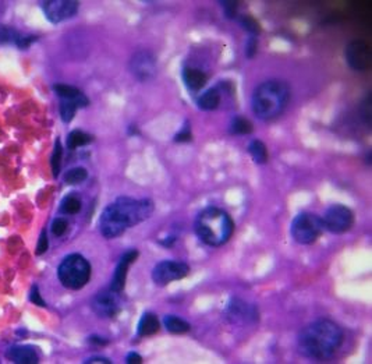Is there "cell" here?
Returning <instances> with one entry per match:
<instances>
[{
    "label": "cell",
    "instance_id": "6da1fadb",
    "mask_svg": "<svg viewBox=\"0 0 372 364\" xmlns=\"http://www.w3.org/2000/svg\"><path fill=\"white\" fill-rule=\"evenodd\" d=\"M153 212L151 200H134L120 197L109 204L102 212L99 229L106 239H114L126 232L129 228L148 219Z\"/></svg>",
    "mask_w": 372,
    "mask_h": 364
},
{
    "label": "cell",
    "instance_id": "7a4b0ae2",
    "mask_svg": "<svg viewBox=\"0 0 372 364\" xmlns=\"http://www.w3.org/2000/svg\"><path fill=\"white\" fill-rule=\"evenodd\" d=\"M342 342V328L331 320L322 318L302 329L298 336V349L310 359L326 360L339 350Z\"/></svg>",
    "mask_w": 372,
    "mask_h": 364
},
{
    "label": "cell",
    "instance_id": "3957f363",
    "mask_svg": "<svg viewBox=\"0 0 372 364\" xmlns=\"http://www.w3.org/2000/svg\"><path fill=\"white\" fill-rule=\"evenodd\" d=\"M290 99L289 85L280 80H268L252 94V111L261 120H273L280 116Z\"/></svg>",
    "mask_w": 372,
    "mask_h": 364
},
{
    "label": "cell",
    "instance_id": "277c9868",
    "mask_svg": "<svg viewBox=\"0 0 372 364\" xmlns=\"http://www.w3.org/2000/svg\"><path fill=\"white\" fill-rule=\"evenodd\" d=\"M234 223L230 215L223 210L209 207L198 213L195 219V233L202 242L212 247H219L230 240Z\"/></svg>",
    "mask_w": 372,
    "mask_h": 364
},
{
    "label": "cell",
    "instance_id": "5b68a950",
    "mask_svg": "<svg viewBox=\"0 0 372 364\" xmlns=\"http://www.w3.org/2000/svg\"><path fill=\"white\" fill-rule=\"evenodd\" d=\"M57 275L64 287L78 290L90 281L91 265L80 254H71L61 261Z\"/></svg>",
    "mask_w": 372,
    "mask_h": 364
},
{
    "label": "cell",
    "instance_id": "8992f818",
    "mask_svg": "<svg viewBox=\"0 0 372 364\" xmlns=\"http://www.w3.org/2000/svg\"><path fill=\"white\" fill-rule=\"evenodd\" d=\"M322 218L311 212L298 213L292 222L293 239L300 244H311L316 242L323 232Z\"/></svg>",
    "mask_w": 372,
    "mask_h": 364
},
{
    "label": "cell",
    "instance_id": "52a82bcc",
    "mask_svg": "<svg viewBox=\"0 0 372 364\" xmlns=\"http://www.w3.org/2000/svg\"><path fill=\"white\" fill-rule=\"evenodd\" d=\"M323 228L332 233H344L350 230L354 223V215L347 207L336 204L329 207L322 218Z\"/></svg>",
    "mask_w": 372,
    "mask_h": 364
},
{
    "label": "cell",
    "instance_id": "ba28073f",
    "mask_svg": "<svg viewBox=\"0 0 372 364\" xmlns=\"http://www.w3.org/2000/svg\"><path fill=\"white\" fill-rule=\"evenodd\" d=\"M190 272V267L183 261L166 260L156 264L152 271V279L159 286H166L169 283L183 279Z\"/></svg>",
    "mask_w": 372,
    "mask_h": 364
},
{
    "label": "cell",
    "instance_id": "9c48e42d",
    "mask_svg": "<svg viewBox=\"0 0 372 364\" xmlns=\"http://www.w3.org/2000/svg\"><path fill=\"white\" fill-rule=\"evenodd\" d=\"M42 7L46 19L53 24H57L74 17L78 11L80 3L75 0H48L42 3Z\"/></svg>",
    "mask_w": 372,
    "mask_h": 364
},
{
    "label": "cell",
    "instance_id": "30bf717a",
    "mask_svg": "<svg viewBox=\"0 0 372 364\" xmlns=\"http://www.w3.org/2000/svg\"><path fill=\"white\" fill-rule=\"evenodd\" d=\"M91 307L102 318H112L120 310V297L119 292H114L113 289L102 290L93 296Z\"/></svg>",
    "mask_w": 372,
    "mask_h": 364
},
{
    "label": "cell",
    "instance_id": "8fae6325",
    "mask_svg": "<svg viewBox=\"0 0 372 364\" xmlns=\"http://www.w3.org/2000/svg\"><path fill=\"white\" fill-rule=\"evenodd\" d=\"M346 60L353 70L364 71L371 67V49L364 40H352L346 46Z\"/></svg>",
    "mask_w": 372,
    "mask_h": 364
},
{
    "label": "cell",
    "instance_id": "7c38bea8",
    "mask_svg": "<svg viewBox=\"0 0 372 364\" xmlns=\"http://www.w3.org/2000/svg\"><path fill=\"white\" fill-rule=\"evenodd\" d=\"M130 70L132 76L140 81H148L156 71V61L153 55L148 51L137 52L130 60Z\"/></svg>",
    "mask_w": 372,
    "mask_h": 364
},
{
    "label": "cell",
    "instance_id": "4fadbf2b",
    "mask_svg": "<svg viewBox=\"0 0 372 364\" xmlns=\"http://www.w3.org/2000/svg\"><path fill=\"white\" fill-rule=\"evenodd\" d=\"M226 317L227 320L233 324L248 323V321H255L257 320V311L252 306H248L239 299L231 300V303L227 306L226 310Z\"/></svg>",
    "mask_w": 372,
    "mask_h": 364
},
{
    "label": "cell",
    "instance_id": "5bb4252c",
    "mask_svg": "<svg viewBox=\"0 0 372 364\" xmlns=\"http://www.w3.org/2000/svg\"><path fill=\"white\" fill-rule=\"evenodd\" d=\"M137 257H138V251L137 250H130V251H127L120 258V261H119L117 267H116V271L113 273V278H112L111 289H113L114 292L120 293L121 290L124 289L126 278H127V271H129L131 264L137 260Z\"/></svg>",
    "mask_w": 372,
    "mask_h": 364
},
{
    "label": "cell",
    "instance_id": "9a60e30c",
    "mask_svg": "<svg viewBox=\"0 0 372 364\" xmlns=\"http://www.w3.org/2000/svg\"><path fill=\"white\" fill-rule=\"evenodd\" d=\"M6 357L17 364H35L39 360L35 349L31 346H14L9 349Z\"/></svg>",
    "mask_w": 372,
    "mask_h": 364
},
{
    "label": "cell",
    "instance_id": "2e32d148",
    "mask_svg": "<svg viewBox=\"0 0 372 364\" xmlns=\"http://www.w3.org/2000/svg\"><path fill=\"white\" fill-rule=\"evenodd\" d=\"M183 80H184V84L187 85V88L190 91H200L205 87L206 81H208V77L206 74L204 73L200 69H195V67H186L183 70Z\"/></svg>",
    "mask_w": 372,
    "mask_h": 364
},
{
    "label": "cell",
    "instance_id": "e0dca14e",
    "mask_svg": "<svg viewBox=\"0 0 372 364\" xmlns=\"http://www.w3.org/2000/svg\"><path fill=\"white\" fill-rule=\"evenodd\" d=\"M88 105V99L87 96L82 99H60V116L61 120L69 123L73 120L75 111L78 108H84Z\"/></svg>",
    "mask_w": 372,
    "mask_h": 364
},
{
    "label": "cell",
    "instance_id": "ac0fdd59",
    "mask_svg": "<svg viewBox=\"0 0 372 364\" xmlns=\"http://www.w3.org/2000/svg\"><path fill=\"white\" fill-rule=\"evenodd\" d=\"M221 92L218 91L216 88H211V90H208V91L202 94L201 96L198 98L197 103L202 111H213V109H218V106L221 105Z\"/></svg>",
    "mask_w": 372,
    "mask_h": 364
},
{
    "label": "cell",
    "instance_id": "d6986e66",
    "mask_svg": "<svg viewBox=\"0 0 372 364\" xmlns=\"http://www.w3.org/2000/svg\"><path fill=\"white\" fill-rule=\"evenodd\" d=\"M159 331V320L155 314L145 313L138 324V335L140 336H151Z\"/></svg>",
    "mask_w": 372,
    "mask_h": 364
},
{
    "label": "cell",
    "instance_id": "ffe728a7",
    "mask_svg": "<svg viewBox=\"0 0 372 364\" xmlns=\"http://www.w3.org/2000/svg\"><path fill=\"white\" fill-rule=\"evenodd\" d=\"M163 324H165L166 329L171 334H186L190 331V324L177 315H166L163 320Z\"/></svg>",
    "mask_w": 372,
    "mask_h": 364
},
{
    "label": "cell",
    "instance_id": "44dd1931",
    "mask_svg": "<svg viewBox=\"0 0 372 364\" xmlns=\"http://www.w3.org/2000/svg\"><path fill=\"white\" fill-rule=\"evenodd\" d=\"M93 140V137L87 134V133L81 132V130H74L69 134V138H67V147L70 150H75L78 147H84L87 144H90Z\"/></svg>",
    "mask_w": 372,
    "mask_h": 364
},
{
    "label": "cell",
    "instance_id": "7402d4cb",
    "mask_svg": "<svg viewBox=\"0 0 372 364\" xmlns=\"http://www.w3.org/2000/svg\"><path fill=\"white\" fill-rule=\"evenodd\" d=\"M53 90L60 96V99H82V98H85V95L80 90H77L71 85H66V84H57L53 87Z\"/></svg>",
    "mask_w": 372,
    "mask_h": 364
},
{
    "label": "cell",
    "instance_id": "603a6c76",
    "mask_svg": "<svg viewBox=\"0 0 372 364\" xmlns=\"http://www.w3.org/2000/svg\"><path fill=\"white\" fill-rule=\"evenodd\" d=\"M248 152L251 153L252 159L257 163H265L268 161V150L265 147V144L260 140H254L248 145Z\"/></svg>",
    "mask_w": 372,
    "mask_h": 364
},
{
    "label": "cell",
    "instance_id": "cb8c5ba5",
    "mask_svg": "<svg viewBox=\"0 0 372 364\" xmlns=\"http://www.w3.org/2000/svg\"><path fill=\"white\" fill-rule=\"evenodd\" d=\"M230 132L233 134H250L252 132L251 121L237 116L231 120Z\"/></svg>",
    "mask_w": 372,
    "mask_h": 364
},
{
    "label": "cell",
    "instance_id": "d4e9b609",
    "mask_svg": "<svg viewBox=\"0 0 372 364\" xmlns=\"http://www.w3.org/2000/svg\"><path fill=\"white\" fill-rule=\"evenodd\" d=\"M81 210L80 198H77L75 195H67L63 201H61V211L64 213H77Z\"/></svg>",
    "mask_w": 372,
    "mask_h": 364
},
{
    "label": "cell",
    "instance_id": "484cf974",
    "mask_svg": "<svg viewBox=\"0 0 372 364\" xmlns=\"http://www.w3.org/2000/svg\"><path fill=\"white\" fill-rule=\"evenodd\" d=\"M88 173L84 168H74L64 174V182L67 184H78L87 179Z\"/></svg>",
    "mask_w": 372,
    "mask_h": 364
},
{
    "label": "cell",
    "instance_id": "4316f807",
    "mask_svg": "<svg viewBox=\"0 0 372 364\" xmlns=\"http://www.w3.org/2000/svg\"><path fill=\"white\" fill-rule=\"evenodd\" d=\"M61 155H63V150H61V144L60 141L57 140L56 144H55V151L52 153V172H53V176L57 177V174L60 173V166H61Z\"/></svg>",
    "mask_w": 372,
    "mask_h": 364
},
{
    "label": "cell",
    "instance_id": "83f0119b",
    "mask_svg": "<svg viewBox=\"0 0 372 364\" xmlns=\"http://www.w3.org/2000/svg\"><path fill=\"white\" fill-rule=\"evenodd\" d=\"M21 34H19L14 28H10L7 25H0V43H9V42H17Z\"/></svg>",
    "mask_w": 372,
    "mask_h": 364
},
{
    "label": "cell",
    "instance_id": "f1b7e54d",
    "mask_svg": "<svg viewBox=\"0 0 372 364\" xmlns=\"http://www.w3.org/2000/svg\"><path fill=\"white\" fill-rule=\"evenodd\" d=\"M240 22H242V25L244 27V30L251 32L252 37H255V35L260 32V25H258V22L254 20L252 17H250V16H242Z\"/></svg>",
    "mask_w": 372,
    "mask_h": 364
},
{
    "label": "cell",
    "instance_id": "f546056e",
    "mask_svg": "<svg viewBox=\"0 0 372 364\" xmlns=\"http://www.w3.org/2000/svg\"><path fill=\"white\" fill-rule=\"evenodd\" d=\"M67 228H69L67 221L63 219V218H57V219H55L53 223H52V232H53L55 236H61V234H64V232L67 230Z\"/></svg>",
    "mask_w": 372,
    "mask_h": 364
},
{
    "label": "cell",
    "instance_id": "4dcf8cb0",
    "mask_svg": "<svg viewBox=\"0 0 372 364\" xmlns=\"http://www.w3.org/2000/svg\"><path fill=\"white\" fill-rule=\"evenodd\" d=\"M48 247H49V240H48V233L46 230L43 229L42 232H40L39 236V242H38V246H37V254L40 255V254H43L46 250H48Z\"/></svg>",
    "mask_w": 372,
    "mask_h": 364
},
{
    "label": "cell",
    "instance_id": "1f68e13d",
    "mask_svg": "<svg viewBox=\"0 0 372 364\" xmlns=\"http://www.w3.org/2000/svg\"><path fill=\"white\" fill-rule=\"evenodd\" d=\"M221 4L222 7H223V10H224L226 17L233 19L237 14V3L236 1H222Z\"/></svg>",
    "mask_w": 372,
    "mask_h": 364
},
{
    "label": "cell",
    "instance_id": "d6a6232c",
    "mask_svg": "<svg viewBox=\"0 0 372 364\" xmlns=\"http://www.w3.org/2000/svg\"><path fill=\"white\" fill-rule=\"evenodd\" d=\"M257 48H258V43H257V38L255 37H251L247 45H245V55L247 57H254L255 52H257Z\"/></svg>",
    "mask_w": 372,
    "mask_h": 364
},
{
    "label": "cell",
    "instance_id": "836d02e7",
    "mask_svg": "<svg viewBox=\"0 0 372 364\" xmlns=\"http://www.w3.org/2000/svg\"><path fill=\"white\" fill-rule=\"evenodd\" d=\"M30 300L32 303L35 304V306H39V307H45L46 304L43 302V299L40 297L39 290H38V287L35 286V287H32V292L30 294Z\"/></svg>",
    "mask_w": 372,
    "mask_h": 364
},
{
    "label": "cell",
    "instance_id": "e575fe53",
    "mask_svg": "<svg viewBox=\"0 0 372 364\" xmlns=\"http://www.w3.org/2000/svg\"><path fill=\"white\" fill-rule=\"evenodd\" d=\"M35 39H37V37H32V35H28V37L21 35L20 38H19V40L16 42V45H17L19 48H21V49H27Z\"/></svg>",
    "mask_w": 372,
    "mask_h": 364
},
{
    "label": "cell",
    "instance_id": "d590c367",
    "mask_svg": "<svg viewBox=\"0 0 372 364\" xmlns=\"http://www.w3.org/2000/svg\"><path fill=\"white\" fill-rule=\"evenodd\" d=\"M126 362H127L129 364H134V363L140 364L142 363V357L138 353H134V352H132V353H130L129 356H127V360H126Z\"/></svg>",
    "mask_w": 372,
    "mask_h": 364
},
{
    "label": "cell",
    "instance_id": "8d00e7d4",
    "mask_svg": "<svg viewBox=\"0 0 372 364\" xmlns=\"http://www.w3.org/2000/svg\"><path fill=\"white\" fill-rule=\"evenodd\" d=\"M191 140V134L188 132V129L183 130L180 134L176 135V141H190Z\"/></svg>",
    "mask_w": 372,
    "mask_h": 364
},
{
    "label": "cell",
    "instance_id": "74e56055",
    "mask_svg": "<svg viewBox=\"0 0 372 364\" xmlns=\"http://www.w3.org/2000/svg\"><path fill=\"white\" fill-rule=\"evenodd\" d=\"M84 363L87 364H93V363H103V364H109L111 362L108 360V359H105V357H92V359H88L87 362H84Z\"/></svg>",
    "mask_w": 372,
    "mask_h": 364
},
{
    "label": "cell",
    "instance_id": "f35d334b",
    "mask_svg": "<svg viewBox=\"0 0 372 364\" xmlns=\"http://www.w3.org/2000/svg\"><path fill=\"white\" fill-rule=\"evenodd\" d=\"M90 341L92 342V344H98V345H106L108 342L106 341H103L102 338H96V336H92V338H90Z\"/></svg>",
    "mask_w": 372,
    "mask_h": 364
}]
</instances>
